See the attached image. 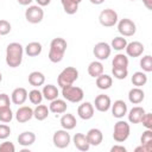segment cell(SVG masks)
Returning a JSON list of instances; mask_svg holds the SVG:
<instances>
[{"instance_id": "1f68e13d", "label": "cell", "mask_w": 152, "mask_h": 152, "mask_svg": "<svg viewBox=\"0 0 152 152\" xmlns=\"http://www.w3.org/2000/svg\"><path fill=\"white\" fill-rule=\"evenodd\" d=\"M112 65L116 68H127L128 66V57L124 53H118L114 56L112 61Z\"/></svg>"}, {"instance_id": "ee69618b", "label": "cell", "mask_w": 152, "mask_h": 152, "mask_svg": "<svg viewBox=\"0 0 152 152\" xmlns=\"http://www.w3.org/2000/svg\"><path fill=\"white\" fill-rule=\"evenodd\" d=\"M126 147L122 146V145H114L112 148H110V152H126Z\"/></svg>"}, {"instance_id": "ab89813d", "label": "cell", "mask_w": 152, "mask_h": 152, "mask_svg": "<svg viewBox=\"0 0 152 152\" xmlns=\"http://www.w3.org/2000/svg\"><path fill=\"white\" fill-rule=\"evenodd\" d=\"M11 32V24L10 21L1 19L0 20V36H6Z\"/></svg>"}, {"instance_id": "7c38bea8", "label": "cell", "mask_w": 152, "mask_h": 152, "mask_svg": "<svg viewBox=\"0 0 152 152\" xmlns=\"http://www.w3.org/2000/svg\"><path fill=\"white\" fill-rule=\"evenodd\" d=\"M125 50H126L127 56L134 58V57H139V56H141L145 49H144L142 43H140V42H138V40H134V42L127 43Z\"/></svg>"}, {"instance_id": "44dd1931", "label": "cell", "mask_w": 152, "mask_h": 152, "mask_svg": "<svg viewBox=\"0 0 152 152\" xmlns=\"http://www.w3.org/2000/svg\"><path fill=\"white\" fill-rule=\"evenodd\" d=\"M61 126L63 127V129H66V131H70V129H74L77 125V121H76V118L74 116V114H70V113H66V114H63L61 120Z\"/></svg>"}, {"instance_id": "d6986e66", "label": "cell", "mask_w": 152, "mask_h": 152, "mask_svg": "<svg viewBox=\"0 0 152 152\" xmlns=\"http://www.w3.org/2000/svg\"><path fill=\"white\" fill-rule=\"evenodd\" d=\"M145 93L140 87H134L128 91V100L133 104H139L144 101Z\"/></svg>"}, {"instance_id": "5b68a950", "label": "cell", "mask_w": 152, "mask_h": 152, "mask_svg": "<svg viewBox=\"0 0 152 152\" xmlns=\"http://www.w3.org/2000/svg\"><path fill=\"white\" fill-rule=\"evenodd\" d=\"M131 133V127L129 124L124 121V120H119L115 125H114V131H113V139L116 142H124L128 139Z\"/></svg>"}, {"instance_id": "7a4b0ae2", "label": "cell", "mask_w": 152, "mask_h": 152, "mask_svg": "<svg viewBox=\"0 0 152 152\" xmlns=\"http://www.w3.org/2000/svg\"><path fill=\"white\" fill-rule=\"evenodd\" d=\"M66 48H68V44L64 38H61V37L53 38L50 43V50H49V55H48L50 62L59 63L64 57Z\"/></svg>"}, {"instance_id": "3957f363", "label": "cell", "mask_w": 152, "mask_h": 152, "mask_svg": "<svg viewBox=\"0 0 152 152\" xmlns=\"http://www.w3.org/2000/svg\"><path fill=\"white\" fill-rule=\"evenodd\" d=\"M77 78H78V70L76 68H74V66H66L58 75L57 83H58V86L61 88H63L65 86L72 84Z\"/></svg>"}, {"instance_id": "f1b7e54d", "label": "cell", "mask_w": 152, "mask_h": 152, "mask_svg": "<svg viewBox=\"0 0 152 152\" xmlns=\"http://www.w3.org/2000/svg\"><path fill=\"white\" fill-rule=\"evenodd\" d=\"M49 108L45 104H37V107L33 109V118H36L38 121H43L49 116Z\"/></svg>"}, {"instance_id": "8fae6325", "label": "cell", "mask_w": 152, "mask_h": 152, "mask_svg": "<svg viewBox=\"0 0 152 152\" xmlns=\"http://www.w3.org/2000/svg\"><path fill=\"white\" fill-rule=\"evenodd\" d=\"M33 118V109L28 106H21L15 112V120L20 124L27 122Z\"/></svg>"}, {"instance_id": "f546056e", "label": "cell", "mask_w": 152, "mask_h": 152, "mask_svg": "<svg viewBox=\"0 0 152 152\" xmlns=\"http://www.w3.org/2000/svg\"><path fill=\"white\" fill-rule=\"evenodd\" d=\"M140 142L145 147L146 152H151L152 151V131L151 129L146 128V131L140 137Z\"/></svg>"}, {"instance_id": "ba28073f", "label": "cell", "mask_w": 152, "mask_h": 152, "mask_svg": "<svg viewBox=\"0 0 152 152\" xmlns=\"http://www.w3.org/2000/svg\"><path fill=\"white\" fill-rule=\"evenodd\" d=\"M44 18V11L39 5H32L28 6V8L25 11V19L31 24H38Z\"/></svg>"}, {"instance_id": "7bdbcfd3", "label": "cell", "mask_w": 152, "mask_h": 152, "mask_svg": "<svg viewBox=\"0 0 152 152\" xmlns=\"http://www.w3.org/2000/svg\"><path fill=\"white\" fill-rule=\"evenodd\" d=\"M11 104V100H10V96L5 93L0 94V109H4V108H7L10 107Z\"/></svg>"}, {"instance_id": "8d00e7d4", "label": "cell", "mask_w": 152, "mask_h": 152, "mask_svg": "<svg viewBox=\"0 0 152 152\" xmlns=\"http://www.w3.org/2000/svg\"><path fill=\"white\" fill-rule=\"evenodd\" d=\"M12 119H13V112H12V109L10 107L0 109V121L1 122H4V124L11 122Z\"/></svg>"}, {"instance_id": "d6a6232c", "label": "cell", "mask_w": 152, "mask_h": 152, "mask_svg": "<svg viewBox=\"0 0 152 152\" xmlns=\"http://www.w3.org/2000/svg\"><path fill=\"white\" fill-rule=\"evenodd\" d=\"M61 2L66 14H75L78 10V4L75 2L74 0H61Z\"/></svg>"}, {"instance_id": "9c48e42d", "label": "cell", "mask_w": 152, "mask_h": 152, "mask_svg": "<svg viewBox=\"0 0 152 152\" xmlns=\"http://www.w3.org/2000/svg\"><path fill=\"white\" fill-rule=\"evenodd\" d=\"M71 141V137L68 133L66 129H58L53 133L52 137V142L57 148H65L69 146Z\"/></svg>"}, {"instance_id": "ffe728a7", "label": "cell", "mask_w": 152, "mask_h": 152, "mask_svg": "<svg viewBox=\"0 0 152 152\" xmlns=\"http://www.w3.org/2000/svg\"><path fill=\"white\" fill-rule=\"evenodd\" d=\"M66 108H68L66 102L62 99H58V97L52 100L50 106H49V110L55 113V114H63L66 112Z\"/></svg>"}, {"instance_id": "f6af8a7d", "label": "cell", "mask_w": 152, "mask_h": 152, "mask_svg": "<svg viewBox=\"0 0 152 152\" xmlns=\"http://www.w3.org/2000/svg\"><path fill=\"white\" fill-rule=\"evenodd\" d=\"M142 4L147 10H152V0H142Z\"/></svg>"}, {"instance_id": "c3c4849f", "label": "cell", "mask_w": 152, "mask_h": 152, "mask_svg": "<svg viewBox=\"0 0 152 152\" xmlns=\"http://www.w3.org/2000/svg\"><path fill=\"white\" fill-rule=\"evenodd\" d=\"M91 4H94V5H101L104 0H89Z\"/></svg>"}, {"instance_id": "4fadbf2b", "label": "cell", "mask_w": 152, "mask_h": 152, "mask_svg": "<svg viewBox=\"0 0 152 152\" xmlns=\"http://www.w3.org/2000/svg\"><path fill=\"white\" fill-rule=\"evenodd\" d=\"M94 104H95V108L99 110V112H107L110 106H112V100L108 95H104V94H100L95 97V101H94Z\"/></svg>"}, {"instance_id": "6da1fadb", "label": "cell", "mask_w": 152, "mask_h": 152, "mask_svg": "<svg viewBox=\"0 0 152 152\" xmlns=\"http://www.w3.org/2000/svg\"><path fill=\"white\" fill-rule=\"evenodd\" d=\"M24 48L20 43H10L6 48V64L10 68H18L23 62Z\"/></svg>"}, {"instance_id": "83f0119b", "label": "cell", "mask_w": 152, "mask_h": 152, "mask_svg": "<svg viewBox=\"0 0 152 152\" xmlns=\"http://www.w3.org/2000/svg\"><path fill=\"white\" fill-rule=\"evenodd\" d=\"M88 74L89 76L96 78L97 76H100L101 74H103V65L100 61H93L89 65H88Z\"/></svg>"}, {"instance_id": "277c9868", "label": "cell", "mask_w": 152, "mask_h": 152, "mask_svg": "<svg viewBox=\"0 0 152 152\" xmlns=\"http://www.w3.org/2000/svg\"><path fill=\"white\" fill-rule=\"evenodd\" d=\"M62 96L64 97V100H66L69 102L78 103L83 100L84 93H83L82 88L70 84V86H65L62 88Z\"/></svg>"}, {"instance_id": "484cf974", "label": "cell", "mask_w": 152, "mask_h": 152, "mask_svg": "<svg viewBox=\"0 0 152 152\" xmlns=\"http://www.w3.org/2000/svg\"><path fill=\"white\" fill-rule=\"evenodd\" d=\"M42 44L38 43V42H31L28 43L26 46H25V53L28 56V57H36L38 55L42 53Z\"/></svg>"}, {"instance_id": "7dc6e473", "label": "cell", "mask_w": 152, "mask_h": 152, "mask_svg": "<svg viewBox=\"0 0 152 152\" xmlns=\"http://www.w3.org/2000/svg\"><path fill=\"white\" fill-rule=\"evenodd\" d=\"M18 1V4L19 5H23V6H27V5H30L33 0H17Z\"/></svg>"}, {"instance_id": "816d5d0a", "label": "cell", "mask_w": 152, "mask_h": 152, "mask_svg": "<svg viewBox=\"0 0 152 152\" xmlns=\"http://www.w3.org/2000/svg\"><path fill=\"white\" fill-rule=\"evenodd\" d=\"M131 1H135V0H131Z\"/></svg>"}, {"instance_id": "52a82bcc", "label": "cell", "mask_w": 152, "mask_h": 152, "mask_svg": "<svg viewBox=\"0 0 152 152\" xmlns=\"http://www.w3.org/2000/svg\"><path fill=\"white\" fill-rule=\"evenodd\" d=\"M118 31L122 37H132L135 34L137 26L133 20L128 18H124L121 20H118Z\"/></svg>"}, {"instance_id": "e575fe53", "label": "cell", "mask_w": 152, "mask_h": 152, "mask_svg": "<svg viewBox=\"0 0 152 152\" xmlns=\"http://www.w3.org/2000/svg\"><path fill=\"white\" fill-rule=\"evenodd\" d=\"M27 97H28L30 102L33 103V104H39V103H42V101H43V99H44L42 91L38 90V89H32V90L28 93Z\"/></svg>"}, {"instance_id": "74e56055", "label": "cell", "mask_w": 152, "mask_h": 152, "mask_svg": "<svg viewBox=\"0 0 152 152\" xmlns=\"http://www.w3.org/2000/svg\"><path fill=\"white\" fill-rule=\"evenodd\" d=\"M112 74L118 80H125L128 76V69L127 68H116V66H113L112 68Z\"/></svg>"}, {"instance_id": "bcb514c9", "label": "cell", "mask_w": 152, "mask_h": 152, "mask_svg": "<svg viewBox=\"0 0 152 152\" xmlns=\"http://www.w3.org/2000/svg\"><path fill=\"white\" fill-rule=\"evenodd\" d=\"M37 1V4L40 6V7H43V6H48L50 2H51V0H36Z\"/></svg>"}, {"instance_id": "603a6c76", "label": "cell", "mask_w": 152, "mask_h": 152, "mask_svg": "<svg viewBox=\"0 0 152 152\" xmlns=\"http://www.w3.org/2000/svg\"><path fill=\"white\" fill-rule=\"evenodd\" d=\"M144 114H145V109L140 106H135L127 114L128 115V121L131 124H139L141 121V118H142Z\"/></svg>"}, {"instance_id": "e0dca14e", "label": "cell", "mask_w": 152, "mask_h": 152, "mask_svg": "<svg viewBox=\"0 0 152 152\" xmlns=\"http://www.w3.org/2000/svg\"><path fill=\"white\" fill-rule=\"evenodd\" d=\"M27 95H28V93L25 88H21V87L15 88L11 94V101L14 104H23L27 100Z\"/></svg>"}, {"instance_id": "d590c367", "label": "cell", "mask_w": 152, "mask_h": 152, "mask_svg": "<svg viewBox=\"0 0 152 152\" xmlns=\"http://www.w3.org/2000/svg\"><path fill=\"white\" fill-rule=\"evenodd\" d=\"M140 68L145 72H151L152 71V57L150 55H146L141 57L140 59Z\"/></svg>"}, {"instance_id": "f35d334b", "label": "cell", "mask_w": 152, "mask_h": 152, "mask_svg": "<svg viewBox=\"0 0 152 152\" xmlns=\"http://www.w3.org/2000/svg\"><path fill=\"white\" fill-rule=\"evenodd\" d=\"M140 122L142 124V126H144L145 128H147V129H152V114L145 112V114L142 115Z\"/></svg>"}, {"instance_id": "8992f818", "label": "cell", "mask_w": 152, "mask_h": 152, "mask_svg": "<svg viewBox=\"0 0 152 152\" xmlns=\"http://www.w3.org/2000/svg\"><path fill=\"white\" fill-rule=\"evenodd\" d=\"M119 20L118 13L112 10V8H106L103 11H101L100 15H99V21L102 26L104 27H112L114 26Z\"/></svg>"}, {"instance_id": "836d02e7", "label": "cell", "mask_w": 152, "mask_h": 152, "mask_svg": "<svg viewBox=\"0 0 152 152\" xmlns=\"http://www.w3.org/2000/svg\"><path fill=\"white\" fill-rule=\"evenodd\" d=\"M126 45H127V40H126V38H124L122 36H119V37L113 38V40H112V43H110V48L114 49V50H116V51L124 50V49L126 48Z\"/></svg>"}, {"instance_id": "2e32d148", "label": "cell", "mask_w": 152, "mask_h": 152, "mask_svg": "<svg viewBox=\"0 0 152 152\" xmlns=\"http://www.w3.org/2000/svg\"><path fill=\"white\" fill-rule=\"evenodd\" d=\"M72 142L75 145V147L80 151H88L89 147H90V144L87 139V135L83 134V133H76L74 137H72Z\"/></svg>"}, {"instance_id": "b9f144b4", "label": "cell", "mask_w": 152, "mask_h": 152, "mask_svg": "<svg viewBox=\"0 0 152 152\" xmlns=\"http://www.w3.org/2000/svg\"><path fill=\"white\" fill-rule=\"evenodd\" d=\"M14 151H15V147L11 141H4L0 145V152H14Z\"/></svg>"}, {"instance_id": "f907efd6", "label": "cell", "mask_w": 152, "mask_h": 152, "mask_svg": "<svg viewBox=\"0 0 152 152\" xmlns=\"http://www.w3.org/2000/svg\"><path fill=\"white\" fill-rule=\"evenodd\" d=\"M2 81V75H1V72H0V82Z\"/></svg>"}, {"instance_id": "7402d4cb", "label": "cell", "mask_w": 152, "mask_h": 152, "mask_svg": "<svg viewBox=\"0 0 152 152\" xmlns=\"http://www.w3.org/2000/svg\"><path fill=\"white\" fill-rule=\"evenodd\" d=\"M34 141H36V134L33 132L26 131L18 135V142H19V145H21L24 147L31 146L32 144H34Z\"/></svg>"}, {"instance_id": "cb8c5ba5", "label": "cell", "mask_w": 152, "mask_h": 152, "mask_svg": "<svg viewBox=\"0 0 152 152\" xmlns=\"http://www.w3.org/2000/svg\"><path fill=\"white\" fill-rule=\"evenodd\" d=\"M113 84V78L109 75L106 74H101L100 76L96 77V87L101 90H107L112 87Z\"/></svg>"}, {"instance_id": "4dcf8cb0", "label": "cell", "mask_w": 152, "mask_h": 152, "mask_svg": "<svg viewBox=\"0 0 152 152\" xmlns=\"http://www.w3.org/2000/svg\"><path fill=\"white\" fill-rule=\"evenodd\" d=\"M131 81H132L133 86H135V87H142L147 82V75L145 72H142V71H135L133 74V76H132Z\"/></svg>"}, {"instance_id": "ac0fdd59", "label": "cell", "mask_w": 152, "mask_h": 152, "mask_svg": "<svg viewBox=\"0 0 152 152\" xmlns=\"http://www.w3.org/2000/svg\"><path fill=\"white\" fill-rule=\"evenodd\" d=\"M90 146H99L103 140V134L99 128H91L86 134Z\"/></svg>"}, {"instance_id": "4316f807", "label": "cell", "mask_w": 152, "mask_h": 152, "mask_svg": "<svg viewBox=\"0 0 152 152\" xmlns=\"http://www.w3.org/2000/svg\"><path fill=\"white\" fill-rule=\"evenodd\" d=\"M42 94H43L44 99H46L49 101H52V100L58 97V89L53 84H46V86H44V88L42 90Z\"/></svg>"}, {"instance_id": "60d3db41", "label": "cell", "mask_w": 152, "mask_h": 152, "mask_svg": "<svg viewBox=\"0 0 152 152\" xmlns=\"http://www.w3.org/2000/svg\"><path fill=\"white\" fill-rule=\"evenodd\" d=\"M11 134V128L10 126L5 125V124H0V139L1 140H5L10 137Z\"/></svg>"}, {"instance_id": "d4e9b609", "label": "cell", "mask_w": 152, "mask_h": 152, "mask_svg": "<svg viewBox=\"0 0 152 152\" xmlns=\"http://www.w3.org/2000/svg\"><path fill=\"white\" fill-rule=\"evenodd\" d=\"M28 83L32 87H40L45 83V76L40 71H32L28 75Z\"/></svg>"}, {"instance_id": "5bb4252c", "label": "cell", "mask_w": 152, "mask_h": 152, "mask_svg": "<svg viewBox=\"0 0 152 152\" xmlns=\"http://www.w3.org/2000/svg\"><path fill=\"white\" fill-rule=\"evenodd\" d=\"M112 107V114L116 119H121L127 114V104L122 100H116L110 106Z\"/></svg>"}, {"instance_id": "681fc988", "label": "cell", "mask_w": 152, "mask_h": 152, "mask_svg": "<svg viewBox=\"0 0 152 152\" xmlns=\"http://www.w3.org/2000/svg\"><path fill=\"white\" fill-rule=\"evenodd\" d=\"M74 1H75V2H77V4H80V2L82 1V0H74Z\"/></svg>"}, {"instance_id": "9a60e30c", "label": "cell", "mask_w": 152, "mask_h": 152, "mask_svg": "<svg viewBox=\"0 0 152 152\" xmlns=\"http://www.w3.org/2000/svg\"><path fill=\"white\" fill-rule=\"evenodd\" d=\"M77 114L83 120H89L94 116V106L90 102H83L77 108Z\"/></svg>"}, {"instance_id": "30bf717a", "label": "cell", "mask_w": 152, "mask_h": 152, "mask_svg": "<svg viewBox=\"0 0 152 152\" xmlns=\"http://www.w3.org/2000/svg\"><path fill=\"white\" fill-rule=\"evenodd\" d=\"M110 52H112V48L106 42H99L97 44H95V46L93 49V53L99 61L107 59L110 56Z\"/></svg>"}]
</instances>
